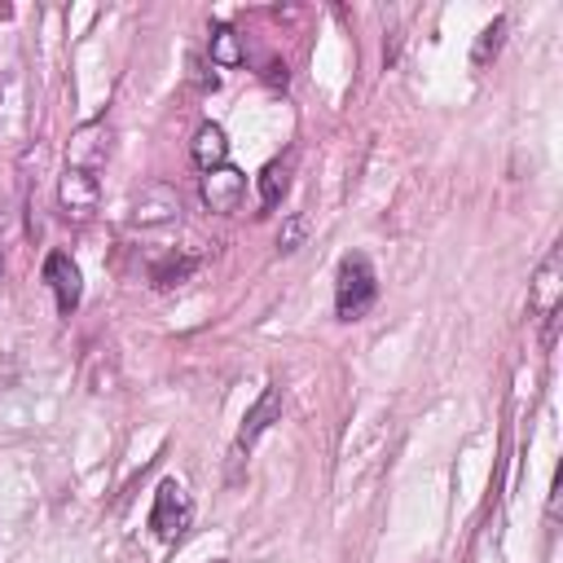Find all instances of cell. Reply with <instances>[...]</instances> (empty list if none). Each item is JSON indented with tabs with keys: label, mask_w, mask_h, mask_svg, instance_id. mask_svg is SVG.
Segmentation results:
<instances>
[{
	"label": "cell",
	"mask_w": 563,
	"mask_h": 563,
	"mask_svg": "<svg viewBox=\"0 0 563 563\" xmlns=\"http://www.w3.org/2000/svg\"><path fill=\"white\" fill-rule=\"evenodd\" d=\"M282 413V391L277 387H264V396L255 400V409L242 418V431H238V449H251L260 440V431L273 427V418Z\"/></svg>",
	"instance_id": "obj_7"
},
{
	"label": "cell",
	"mask_w": 563,
	"mask_h": 563,
	"mask_svg": "<svg viewBox=\"0 0 563 563\" xmlns=\"http://www.w3.org/2000/svg\"><path fill=\"white\" fill-rule=\"evenodd\" d=\"M286 189H290V158L264 163V172H260V202H264V207H277Z\"/></svg>",
	"instance_id": "obj_11"
},
{
	"label": "cell",
	"mask_w": 563,
	"mask_h": 563,
	"mask_svg": "<svg viewBox=\"0 0 563 563\" xmlns=\"http://www.w3.org/2000/svg\"><path fill=\"white\" fill-rule=\"evenodd\" d=\"M532 312H541V317L554 325V312H559V251H550V260H545L541 273H537V286H532Z\"/></svg>",
	"instance_id": "obj_9"
},
{
	"label": "cell",
	"mask_w": 563,
	"mask_h": 563,
	"mask_svg": "<svg viewBox=\"0 0 563 563\" xmlns=\"http://www.w3.org/2000/svg\"><path fill=\"white\" fill-rule=\"evenodd\" d=\"M189 519H194V501H189V493H185L176 479H163L158 493H154L150 528H154L163 541H172V537H180V532L189 528Z\"/></svg>",
	"instance_id": "obj_2"
},
{
	"label": "cell",
	"mask_w": 563,
	"mask_h": 563,
	"mask_svg": "<svg viewBox=\"0 0 563 563\" xmlns=\"http://www.w3.org/2000/svg\"><path fill=\"white\" fill-rule=\"evenodd\" d=\"M44 282H48V290H53V299H57L62 312H75V308H79L84 282H79V268H75V260H70L66 251H53V255L44 260Z\"/></svg>",
	"instance_id": "obj_4"
},
{
	"label": "cell",
	"mask_w": 563,
	"mask_h": 563,
	"mask_svg": "<svg viewBox=\"0 0 563 563\" xmlns=\"http://www.w3.org/2000/svg\"><path fill=\"white\" fill-rule=\"evenodd\" d=\"M246 198V176L233 172V167H216L202 176V202L211 211H238Z\"/></svg>",
	"instance_id": "obj_5"
},
{
	"label": "cell",
	"mask_w": 563,
	"mask_h": 563,
	"mask_svg": "<svg viewBox=\"0 0 563 563\" xmlns=\"http://www.w3.org/2000/svg\"><path fill=\"white\" fill-rule=\"evenodd\" d=\"M211 62H220V66H233V62H242V48H238V35H233L229 26H220V31L211 35Z\"/></svg>",
	"instance_id": "obj_12"
},
{
	"label": "cell",
	"mask_w": 563,
	"mask_h": 563,
	"mask_svg": "<svg viewBox=\"0 0 563 563\" xmlns=\"http://www.w3.org/2000/svg\"><path fill=\"white\" fill-rule=\"evenodd\" d=\"M180 216V198L167 189V185H150L141 198H136V207H132V220L136 224H167V220H176Z\"/></svg>",
	"instance_id": "obj_6"
},
{
	"label": "cell",
	"mask_w": 563,
	"mask_h": 563,
	"mask_svg": "<svg viewBox=\"0 0 563 563\" xmlns=\"http://www.w3.org/2000/svg\"><path fill=\"white\" fill-rule=\"evenodd\" d=\"M106 154H110V132H106V123H88V128H79V132L70 136V145H66V167L97 176V172L106 167Z\"/></svg>",
	"instance_id": "obj_3"
},
{
	"label": "cell",
	"mask_w": 563,
	"mask_h": 563,
	"mask_svg": "<svg viewBox=\"0 0 563 563\" xmlns=\"http://www.w3.org/2000/svg\"><path fill=\"white\" fill-rule=\"evenodd\" d=\"M194 163L202 167V172H216V167H224V154H229V141H224V132L216 128V123H202L198 132H194Z\"/></svg>",
	"instance_id": "obj_10"
},
{
	"label": "cell",
	"mask_w": 563,
	"mask_h": 563,
	"mask_svg": "<svg viewBox=\"0 0 563 563\" xmlns=\"http://www.w3.org/2000/svg\"><path fill=\"white\" fill-rule=\"evenodd\" d=\"M501 26H506V22H493V26L479 35V48H475V66H484V62H488V53H497V44H501Z\"/></svg>",
	"instance_id": "obj_13"
},
{
	"label": "cell",
	"mask_w": 563,
	"mask_h": 563,
	"mask_svg": "<svg viewBox=\"0 0 563 563\" xmlns=\"http://www.w3.org/2000/svg\"><path fill=\"white\" fill-rule=\"evenodd\" d=\"M57 198H62V207H66V211H75V216H88V211L97 207V176H88V172H75V167H66V176H62V189H57Z\"/></svg>",
	"instance_id": "obj_8"
},
{
	"label": "cell",
	"mask_w": 563,
	"mask_h": 563,
	"mask_svg": "<svg viewBox=\"0 0 563 563\" xmlns=\"http://www.w3.org/2000/svg\"><path fill=\"white\" fill-rule=\"evenodd\" d=\"M378 299V277L374 264L365 255H343L339 273H334V312L343 321H356L369 312V303Z\"/></svg>",
	"instance_id": "obj_1"
}]
</instances>
